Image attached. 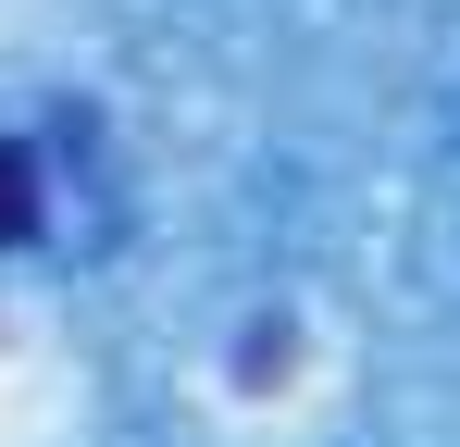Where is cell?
Wrapping results in <instances>:
<instances>
[{"instance_id": "cell-1", "label": "cell", "mask_w": 460, "mask_h": 447, "mask_svg": "<svg viewBox=\"0 0 460 447\" xmlns=\"http://www.w3.org/2000/svg\"><path fill=\"white\" fill-rule=\"evenodd\" d=\"M25 236H38V162L0 137V249H25Z\"/></svg>"}]
</instances>
